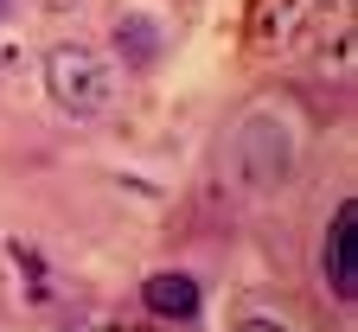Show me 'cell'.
Instances as JSON below:
<instances>
[{
  "label": "cell",
  "instance_id": "obj_6",
  "mask_svg": "<svg viewBox=\"0 0 358 332\" xmlns=\"http://www.w3.org/2000/svg\"><path fill=\"white\" fill-rule=\"evenodd\" d=\"M7 7H13V0H0V13H7Z\"/></svg>",
  "mask_w": 358,
  "mask_h": 332
},
{
  "label": "cell",
  "instance_id": "obj_4",
  "mask_svg": "<svg viewBox=\"0 0 358 332\" xmlns=\"http://www.w3.org/2000/svg\"><path fill=\"white\" fill-rule=\"evenodd\" d=\"M148 307L160 313V319H192L199 313V281L192 275H148Z\"/></svg>",
  "mask_w": 358,
  "mask_h": 332
},
{
  "label": "cell",
  "instance_id": "obj_2",
  "mask_svg": "<svg viewBox=\"0 0 358 332\" xmlns=\"http://www.w3.org/2000/svg\"><path fill=\"white\" fill-rule=\"evenodd\" d=\"M45 89H52V103L64 115H103L109 96H115V71L90 52V45H58L52 58H45Z\"/></svg>",
  "mask_w": 358,
  "mask_h": 332
},
{
  "label": "cell",
  "instance_id": "obj_1",
  "mask_svg": "<svg viewBox=\"0 0 358 332\" xmlns=\"http://www.w3.org/2000/svg\"><path fill=\"white\" fill-rule=\"evenodd\" d=\"M224 166H231V179L243 185V192H282V185L294 179L301 166V128L282 115V109H250L231 134V154H224Z\"/></svg>",
  "mask_w": 358,
  "mask_h": 332
},
{
  "label": "cell",
  "instance_id": "obj_5",
  "mask_svg": "<svg viewBox=\"0 0 358 332\" xmlns=\"http://www.w3.org/2000/svg\"><path fill=\"white\" fill-rule=\"evenodd\" d=\"M243 332H288V326H275V319H250Z\"/></svg>",
  "mask_w": 358,
  "mask_h": 332
},
{
  "label": "cell",
  "instance_id": "obj_3",
  "mask_svg": "<svg viewBox=\"0 0 358 332\" xmlns=\"http://www.w3.org/2000/svg\"><path fill=\"white\" fill-rule=\"evenodd\" d=\"M320 268H327V288L339 301H358V205L345 199L327 224V243H320Z\"/></svg>",
  "mask_w": 358,
  "mask_h": 332
}]
</instances>
